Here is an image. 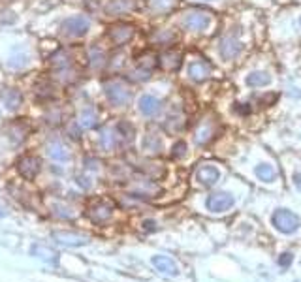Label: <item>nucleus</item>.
I'll use <instances>...</instances> for the list:
<instances>
[{
	"label": "nucleus",
	"mask_w": 301,
	"mask_h": 282,
	"mask_svg": "<svg viewBox=\"0 0 301 282\" xmlns=\"http://www.w3.org/2000/svg\"><path fill=\"white\" fill-rule=\"evenodd\" d=\"M271 224L275 226V230H279V232L284 233V235H290V233H296L300 230L301 220L296 212H292L290 209L281 207V209H277V211L273 212Z\"/></svg>",
	"instance_id": "f257e3e1"
},
{
	"label": "nucleus",
	"mask_w": 301,
	"mask_h": 282,
	"mask_svg": "<svg viewBox=\"0 0 301 282\" xmlns=\"http://www.w3.org/2000/svg\"><path fill=\"white\" fill-rule=\"evenodd\" d=\"M181 27L190 32H207L213 27V15L207 11H187L181 17Z\"/></svg>",
	"instance_id": "f03ea898"
},
{
	"label": "nucleus",
	"mask_w": 301,
	"mask_h": 282,
	"mask_svg": "<svg viewBox=\"0 0 301 282\" xmlns=\"http://www.w3.org/2000/svg\"><path fill=\"white\" fill-rule=\"evenodd\" d=\"M104 92H106V98L113 107H122L130 102V89L119 79H110L104 85Z\"/></svg>",
	"instance_id": "7ed1b4c3"
},
{
	"label": "nucleus",
	"mask_w": 301,
	"mask_h": 282,
	"mask_svg": "<svg viewBox=\"0 0 301 282\" xmlns=\"http://www.w3.org/2000/svg\"><path fill=\"white\" fill-rule=\"evenodd\" d=\"M90 29V19L85 15H72L68 19H64L60 23V32L64 36H70V38H79L85 36Z\"/></svg>",
	"instance_id": "20e7f679"
},
{
	"label": "nucleus",
	"mask_w": 301,
	"mask_h": 282,
	"mask_svg": "<svg viewBox=\"0 0 301 282\" xmlns=\"http://www.w3.org/2000/svg\"><path fill=\"white\" fill-rule=\"evenodd\" d=\"M15 168H17V173L25 181H34L41 172V160L36 154H30L29 152V154H23L17 160Z\"/></svg>",
	"instance_id": "39448f33"
},
{
	"label": "nucleus",
	"mask_w": 301,
	"mask_h": 282,
	"mask_svg": "<svg viewBox=\"0 0 301 282\" xmlns=\"http://www.w3.org/2000/svg\"><path fill=\"white\" fill-rule=\"evenodd\" d=\"M235 203V198L230 192H213L205 200V207L211 212H226L230 211Z\"/></svg>",
	"instance_id": "423d86ee"
},
{
	"label": "nucleus",
	"mask_w": 301,
	"mask_h": 282,
	"mask_svg": "<svg viewBox=\"0 0 301 282\" xmlns=\"http://www.w3.org/2000/svg\"><path fill=\"white\" fill-rule=\"evenodd\" d=\"M273 83V75L267 70H251L243 77V85L249 89H263Z\"/></svg>",
	"instance_id": "0eeeda50"
},
{
	"label": "nucleus",
	"mask_w": 301,
	"mask_h": 282,
	"mask_svg": "<svg viewBox=\"0 0 301 282\" xmlns=\"http://www.w3.org/2000/svg\"><path fill=\"white\" fill-rule=\"evenodd\" d=\"M221 179V170L215 164H201L196 172V181L201 186H215Z\"/></svg>",
	"instance_id": "6e6552de"
},
{
	"label": "nucleus",
	"mask_w": 301,
	"mask_h": 282,
	"mask_svg": "<svg viewBox=\"0 0 301 282\" xmlns=\"http://www.w3.org/2000/svg\"><path fill=\"white\" fill-rule=\"evenodd\" d=\"M187 75L192 81H205L211 75V66L203 59H190L187 64Z\"/></svg>",
	"instance_id": "1a4fd4ad"
},
{
	"label": "nucleus",
	"mask_w": 301,
	"mask_h": 282,
	"mask_svg": "<svg viewBox=\"0 0 301 282\" xmlns=\"http://www.w3.org/2000/svg\"><path fill=\"white\" fill-rule=\"evenodd\" d=\"M45 152H47V156H49L51 160L60 162V164H64V162H68L72 158L70 149L66 147L64 141L60 140H51L47 143V147H45Z\"/></svg>",
	"instance_id": "9d476101"
},
{
	"label": "nucleus",
	"mask_w": 301,
	"mask_h": 282,
	"mask_svg": "<svg viewBox=\"0 0 301 282\" xmlns=\"http://www.w3.org/2000/svg\"><path fill=\"white\" fill-rule=\"evenodd\" d=\"M53 239H57V243L64 245V247H85L90 243L89 235H83V233L75 232H55L53 233Z\"/></svg>",
	"instance_id": "9b49d317"
},
{
	"label": "nucleus",
	"mask_w": 301,
	"mask_h": 282,
	"mask_svg": "<svg viewBox=\"0 0 301 282\" xmlns=\"http://www.w3.org/2000/svg\"><path fill=\"white\" fill-rule=\"evenodd\" d=\"M138 109L143 117H154V115H158L162 109V102L160 98H156V96H152V94H143L140 96V100H138Z\"/></svg>",
	"instance_id": "f8f14e48"
},
{
	"label": "nucleus",
	"mask_w": 301,
	"mask_h": 282,
	"mask_svg": "<svg viewBox=\"0 0 301 282\" xmlns=\"http://www.w3.org/2000/svg\"><path fill=\"white\" fill-rule=\"evenodd\" d=\"M111 212H113L111 203L100 200V202H96L89 209V218L94 222V224H106V222L110 220Z\"/></svg>",
	"instance_id": "ddd939ff"
},
{
	"label": "nucleus",
	"mask_w": 301,
	"mask_h": 282,
	"mask_svg": "<svg viewBox=\"0 0 301 282\" xmlns=\"http://www.w3.org/2000/svg\"><path fill=\"white\" fill-rule=\"evenodd\" d=\"M243 51V45L241 41H237L235 38H224V40L219 43V53L222 55V59L226 61H233L235 57H239V53Z\"/></svg>",
	"instance_id": "4468645a"
},
{
	"label": "nucleus",
	"mask_w": 301,
	"mask_h": 282,
	"mask_svg": "<svg viewBox=\"0 0 301 282\" xmlns=\"http://www.w3.org/2000/svg\"><path fill=\"white\" fill-rule=\"evenodd\" d=\"M110 40L115 43V45H124L126 41H130V38L134 36V29L130 25H117L110 31Z\"/></svg>",
	"instance_id": "2eb2a0df"
},
{
	"label": "nucleus",
	"mask_w": 301,
	"mask_h": 282,
	"mask_svg": "<svg viewBox=\"0 0 301 282\" xmlns=\"http://www.w3.org/2000/svg\"><path fill=\"white\" fill-rule=\"evenodd\" d=\"M150 262H152V265H154L158 271L164 273V275H177V273H179L175 262H173L171 258H168V256H152Z\"/></svg>",
	"instance_id": "dca6fc26"
},
{
	"label": "nucleus",
	"mask_w": 301,
	"mask_h": 282,
	"mask_svg": "<svg viewBox=\"0 0 301 282\" xmlns=\"http://www.w3.org/2000/svg\"><path fill=\"white\" fill-rule=\"evenodd\" d=\"M96 111L94 107H83L79 113V117H77V121L75 124L79 126L81 130H89V128H94L96 126Z\"/></svg>",
	"instance_id": "f3484780"
},
{
	"label": "nucleus",
	"mask_w": 301,
	"mask_h": 282,
	"mask_svg": "<svg viewBox=\"0 0 301 282\" xmlns=\"http://www.w3.org/2000/svg\"><path fill=\"white\" fill-rule=\"evenodd\" d=\"M254 175H256L262 182H267V184L277 181V172H275V168H273L271 164H267V162L258 164V166L254 168Z\"/></svg>",
	"instance_id": "a211bd4d"
},
{
	"label": "nucleus",
	"mask_w": 301,
	"mask_h": 282,
	"mask_svg": "<svg viewBox=\"0 0 301 282\" xmlns=\"http://www.w3.org/2000/svg\"><path fill=\"white\" fill-rule=\"evenodd\" d=\"M30 254L34 258H38V260H43V262H55L57 260V252L51 250L49 247H45V245H34L30 248Z\"/></svg>",
	"instance_id": "6ab92c4d"
},
{
	"label": "nucleus",
	"mask_w": 301,
	"mask_h": 282,
	"mask_svg": "<svg viewBox=\"0 0 301 282\" xmlns=\"http://www.w3.org/2000/svg\"><path fill=\"white\" fill-rule=\"evenodd\" d=\"M213 134H215V130H213V124H211L209 121L201 122L200 126H198V130H196L194 141H196L198 145H205V143L213 138Z\"/></svg>",
	"instance_id": "aec40b11"
},
{
	"label": "nucleus",
	"mask_w": 301,
	"mask_h": 282,
	"mask_svg": "<svg viewBox=\"0 0 301 282\" xmlns=\"http://www.w3.org/2000/svg\"><path fill=\"white\" fill-rule=\"evenodd\" d=\"M21 94L17 91H13V89H8V91L2 94V102H4V106L8 107V109H17L21 106Z\"/></svg>",
	"instance_id": "412c9836"
},
{
	"label": "nucleus",
	"mask_w": 301,
	"mask_h": 282,
	"mask_svg": "<svg viewBox=\"0 0 301 282\" xmlns=\"http://www.w3.org/2000/svg\"><path fill=\"white\" fill-rule=\"evenodd\" d=\"M149 2H150V8L154 11H166L175 4V0H149Z\"/></svg>",
	"instance_id": "4be33fe9"
},
{
	"label": "nucleus",
	"mask_w": 301,
	"mask_h": 282,
	"mask_svg": "<svg viewBox=\"0 0 301 282\" xmlns=\"http://www.w3.org/2000/svg\"><path fill=\"white\" fill-rule=\"evenodd\" d=\"M90 59H92V64H94V66H102V64L106 62V55H104V51L98 49V47H92V51H90Z\"/></svg>",
	"instance_id": "5701e85b"
},
{
	"label": "nucleus",
	"mask_w": 301,
	"mask_h": 282,
	"mask_svg": "<svg viewBox=\"0 0 301 282\" xmlns=\"http://www.w3.org/2000/svg\"><path fill=\"white\" fill-rule=\"evenodd\" d=\"M279 263H281L282 267L290 265V263H292V254H282L281 258H279Z\"/></svg>",
	"instance_id": "b1692460"
},
{
	"label": "nucleus",
	"mask_w": 301,
	"mask_h": 282,
	"mask_svg": "<svg viewBox=\"0 0 301 282\" xmlns=\"http://www.w3.org/2000/svg\"><path fill=\"white\" fill-rule=\"evenodd\" d=\"M294 184H296V188L301 192V172L294 173Z\"/></svg>",
	"instance_id": "393cba45"
},
{
	"label": "nucleus",
	"mask_w": 301,
	"mask_h": 282,
	"mask_svg": "<svg viewBox=\"0 0 301 282\" xmlns=\"http://www.w3.org/2000/svg\"><path fill=\"white\" fill-rule=\"evenodd\" d=\"M0 216H6V209L2 205H0Z\"/></svg>",
	"instance_id": "a878e982"
},
{
	"label": "nucleus",
	"mask_w": 301,
	"mask_h": 282,
	"mask_svg": "<svg viewBox=\"0 0 301 282\" xmlns=\"http://www.w3.org/2000/svg\"><path fill=\"white\" fill-rule=\"evenodd\" d=\"M192 2H215V0H192Z\"/></svg>",
	"instance_id": "bb28decb"
},
{
	"label": "nucleus",
	"mask_w": 301,
	"mask_h": 282,
	"mask_svg": "<svg viewBox=\"0 0 301 282\" xmlns=\"http://www.w3.org/2000/svg\"><path fill=\"white\" fill-rule=\"evenodd\" d=\"M298 25H300V29H301V15H300V19H298Z\"/></svg>",
	"instance_id": "cd10ccee"
}]
</instances>
